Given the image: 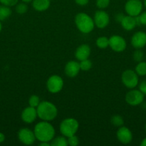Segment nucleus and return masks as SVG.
I'll return each instance as SVG.
<instances>
[{
    "label": "nucleus",
    "mask_w": 146,
    "mask_h": 146,
    "mask_svg": "<svg viewBox=\"0 0 146 146\" xmlns=\"http://www.w3.org/2000/svg\"><path fill=\"white\" fill-rule=\"evenodd\" d=\"M11 9L5 5L0 6V21H4L11 16Z\"/></svg>",
    "instance_id": "obj_20"
},
{
    "label": "nucleus",
    "mask_w": 146,
    "mask_h": 146,
    "mask_svg": "<svg viewBox=\"0 0 146 146\" xmlns=\"http://www.w3.org/2000/svg\"><path fill=\"white\" fill-rule=\"evenodd\" d=\"M139 90L144 94L146 95V79L143 80L139 84Z\"/></svg>",
    "instance_id": "obj_31"
},
{
    "label": "nucleus",
    "mask_w": 146,
    "mask_h": 146,
    "mask_svg": "<svg viewBox=\"0 0 146 146\" xmlns=\"http://www.w3.org/2000/svg\"><path fill=\"white\" fill-rule=\"evenodd\" d=\"M1 29H2V25H1V21H0V32H1Z\"/></svg>",
    "instance_id": "obj_39"
},
{
    "label": "nucleus",
    "mask_w": 146,
    "mask_h": 146,
    "mask_svg": "<svg viewBox=\"0 0 146 146\" xmlns=\"http://www.w3.org/2000/svg\"><path fill=\"white\" fill-rule=\"evenodd\" d=\"M109 46L115 52H123L126 49L127 42L120 35H113L109 38Z\"/></svg>",
    "instance_id": "obj_9"
},
{
    "label": "nucleus",
    "mask_w": 146,
    "mask_h": 146,
    "mask_svg": "<svg viewBox=\"0 0 146 146\" xmlns=\"http://www.w3.org/2000/svg\"><path fill=\"white\" fill-rule=\"evenodd\" d=\"M19 0H0V3L2 5L7 6V7H14V6L17 5L18 3Z\"/></svg>",
    "instance_id": "obj_30"
},
{
    "label": "nucleus",
    "mask_w": 146,
    "mask_h": 146,
    "mask_svg": "<svg viewBox=\"0 0 146 146\" xmlns=\"http://www.w3.org/2000/svg\"><path fill=\"white\" fill-rule=\"evenodd\" d=\"M32 7L37 11H44L50 7V0H33Z\"/></svg>",
    "instance_id": "obj_18"
},
{
    "label": "nucleus",
    "mask_w": 146,
    "mask_h": 146,
    "mask_svg": "<svg viewBox=\"0 0 146 146\" xmlns=\"http://www.w3.org/2000/svg\"><path fill=\"white\" fill-rule=\"evenodd\" d=\"M17 135H18L19 141L26 145H32L37 140L34 131H31L28 128H21L19 131Z\"/></svg>",
    "instance_id": "obj_10"
},
{
    "label": "nucleus",
    "mask_w": 146,
    "mask_h": 146,
    "mask_svg": "<svg viewBox=\"0 0 146 146\" xmlns=\"http://www.w3.org/2000/svg\"><path fill=\"white\" fill-rule=\"evenodd\" d=\"M80 124L74 118H67L63 120L60 124V133L66 138L74 135L78 131Z\"/></svg>",
    "instance_id": "obj_4"
},
{
    "label": "nucleus",
    "mask_w": 146,
    "mask_h": 146,
    "mask_svg": "<svg viewBox=\"0 0 146 146\" xmlns=\"http://www.w3.org/2000/svg\"><path fill=\"white\" fill-rule=\"evenodd\" d=\"M38 117L37 112V108L29 106L28 107L24 108L21 114V118L23 122L25 123L30 124L35 121Z\"/></svg>",
    "instance_id": "obj_13"
},
{
    "label": "nucleus",
    "mask_w": 146,
    "mask_h": 146,
    "mask_svg": "<svg viewBox=\"0 0 146 146\" xmlns=\"http://www.w3.org/2000/svg\"><path fill=\"white\" fill-rule=\"evenodd\" d=\"M93 20H94L95 27L98 29H102L106 28L110 24V19L109 14L105 11L100 9L94 13Z\"/></svg>",
    "instance_id": "obj_11"
},
{
    "label": "nucleus",
    "mask_w": 146,
    "mask_h": 146,
    "mask_svg": "<svg viewBox=\"0 0 146 146\" xmlns=\"http://www.w3.org/2000/svg\"><path fill=\"white\" fill-rule=\"evenodd\" d=\"M120 24H121V27H123V29L126 30V31H132L137 26L135 17L129 15L125 16L124 18L120 22Z\"/></svg>",
    "instance_id": "obj_17"
},
{
    "label": "nucleus",
    "mask_w": 146,
    "mask_h": 146,
    "mask_svg": "<svg viewBox=\"0 0 146 146\" xmlns=\"http://www.w3.org/2000/svg\"><path fill=\"white\" fill-rule=\"evenodd\" d=\"M143 4L140 0H128L125 4L126 14L131 17H137L142 13Z\"/></svg>",
    "instance_id": "obj_7"
},
{
    "label": "nucleus",
    "mask_w": 146,
    "mask_h": 146,
    "mask_svg": "<svg viewBox=\"0 0 146 146\" xmlns=\"http://www.w3.org/2000/svg\"><path fill=\"white\" fill-rule=\"evenodd\" d=\"M33 131L36 139L40 142L50 143L55 135V129L49 121H42L37 123Z\"/></svg>",
    "instance_id": "obj_1"
},
{
    "label": "nucleus",
    "mask_w": 146,
    "mask_h": 146,
    "mask_svg": "<svg viewBox=\"0 0 146 146\" xmlns=\"http://www.w3.org/2000/svg\"><path fill=\"white\" fill-rule=\"evenodd\" d=\"M135 71L140 76H146V61H140L137 63L135 66Z\"/></svg>",
    "instance_id": "obj_22"
},
{
    "label": "nucleus",
    "mask_w": 146,
    "mask_h": 146,
    "mask_svg": "<svg viewBox=\"0 0 146 146\" xmlns=\"http://www.w3.org/2000/svg\"><path fill=\"white\" fill-rule=\"evenodd\" d=\"M144 97L145 95L140 90L133 88L126 94L125 99L127 104L132 106H136L140 105L143 102Z\"/></svg>",
    "instance_id": "obj_8"
},
{
    "label": "nucleus",
    "mask_w": 146,
    "mask_h": 146,
    "mask_svg": "<svg viewBox=\"0 0 146 146\" xmlns=\"http://www.w3.org/2000/svg\"><path fill=\"white\" fill-rule=\"evenodd\" d=\"M4 140H5V135H4V133L0 132V143L4 142Z\"/></svg>",
    "instance_id": "obj_35"
},
{
    "label": "nucleus",
    "mask_w": 146,
    "mask_h": 146,
    "mask_svg": "<svg viewBox=\"0 0 146 146\" xmlns=\"http://www.w3.org/2000/svg\"><path fill=\"white\" fill-rule=\"evenodd\" d=\"M116 137L119 142L125 145L129 144L133 141V133L127 127L123 125L119 127V129L116 133Z\"/></svg>",
    "instance_id": "obj_12"
},
{
    "label": "nucleus",
    "mask_w": 146,
    "mask_h": 146,
    "mask_svg": "<svg viewBox=\"0 0 146 146\" xmlns=\"http://www.w3.org/2000/svg\"><path fill=\"white\" fill-rule=\"evenodd\" d=\"M133 59L135 62H140V61H143L145 58L144 53L142 50H140V48H137L135 51L133 53Z\"/></svg>",
    "instance_id": "obj_26"
},
{
    "label": "nucleus",
    "mask_w": 146,
    "mask_h": 146,
    "mask_svg": "<svg viewBox=\"0 0 146 146\" xmlns=\"http://www.w3.org/2000/svg\"><path fill=\"white\" fill-rule=\"evenodd\" d=\"M80 71V63L77 61H70L64 66V74L69 78H74Z\"/></svg>",
    "instance_id": "obj_15"
},
{
    "label": "nucleus",
    "mask_w": 146,
    "mask_h": 146,
    "mask_svg": "<svg viewBox=\"0 0 146 146\" xmlns=\"http://www.w3.org/2000/svg\"><path fill=\"white\" fill-rule=\"evenodd\" d=\"M110 0H96V6L100 9H104L110 5Z\"/></svg>",
    "instance_id": "obj_28"
},
{
    "label": "nucleus",
    "mask_w": 146,
    "mask_h": 146,
    "mask_svg": "<svg viewBox=\"0 0 146 146\" xmlns=\"http://www.w3.org/2000/svg\"><path fill=\"white\" fill-rule=\"evenodd\" d=\"M92 66V61L89 58L80 61V70H82V71H89V70L91 69Z\"/></svg>",
    "instance_id": "obj_24"
},
{
    "label": "nucleus",
    "mask_w": 146,
    "mask_h": 146,
    "mask_svg": "<svg viewBox=\"0 0 146 146\" xmlns=\"http://www.w3.org/2000/svg\"><path fill=\"white\" fill-rule=\"evenodd\" d=\"M50 145L52 146H67L68 145L67 143V138L62 135L61 136H57L52 140L50 143Z\"/></svg>",
    "instance_id": "obj_19"
},
{
    "label": "nucleus",
    "mask_w": 146,
    "mask_h": 146,
    "mask_svg": "<svg viewBox=\"0 0 146 146\" xmlns=\"http://www.w3.org/2000/svg\"><path fill=\"white\" fill-rule=\"evenodd\" d=\"M139 17V19H140V22L141 25L146 26V11L141 13Z\"/></svg>",
    "instance_id": "obj_32"
},
{
    "label": "nucleus",
    "mask_w": 146,
    "mask_h": 146,
    "mask_svg": "<svg viewBox=\"0 0 146 146\" xmlns=\"http://www.w3.org/2000/svg\"><path fill=\"white\" fill-rule=\"evenodd\" d=\"M47 91L51 94H57L62 90L64 80L60 76L52 75L48 78L46 84Z\"/></svg>",
    "instance_id": "obj_6"
},
{
    "label": "nucleus",
    "mask_w": 146,
    "mask_h": 146,
    "mask_svg": "<svg viewBox=\"0 0 146 146\" xmlns=\"http://www.w3.org/2000/svg\"><path fill=\"white\" fill-rule=\"evenodd\" d=\"M67 143H68V145L77 146L80 143V141H79L78 137L76 135H74L67 138Z\"/></svg>",
    "instance_id": "obj_29"
},
{
    "label": "nucleus",
    "mask_w": 146,
    "mask_h": 146,
    "mask_svg": "<svg viewBox=\"0 0 146 146\" xmlns=\"http://www.w3.org/2000/svg\"><path fill=\"white\" fill-rule=\"evenodd\" d=\"M40 146H49L50 145V143L49 142H40L39 144Z\"/></svg>",
    "instance_id": "obj_36"
},
{
    "label": "nucleus",
    "mask_w": 146,
    "mask_h": 146,
    "mask_svg": "<svg viewBox=\"0 0 146 146\" xmlns=\"http://www.w3.org/2000/svg\"><path fill=\"white\" fill-rule=\"evenodd\" d=\"M125 14L123 13L120 12V13H117V14H115V21H117V23H120L121 21L123 20V19L125 17Z\"/></svg>",
    "instance_id": "obj_33"
},
{
    "label": "nucleus",
    "mask_w": 146,
    "mask_h": 146,
    "mask_svg": "<svg viewBox=\"0 0 146 146\" xmlns=\"http://www.w3.org/2000/svg\"><path fill=\"white\" fill-rule=\"evenodd\" d=\"M140 145L141 146H146V138H145L143 141L140 143Z\"/></svg>",
    "instance_id": "obj_37"
},
{
    "label": "nucleus",
    "mask_w": 146,
    "mask_h": 146,
    "mask_svg": "<svg viewBox=\"0 0 146 146\" xmlns=\"http://www.w3.org/2000/svg\"><path fill=\"white\" fill-rule=\"evenodd\" d=\"M36 108L38 118L42 121L50 122L55 119L58 114V110L56 106L48 101H41Z\"/></svg>",
    "instance_id": "obj_2"
},
{
    "label": "nucleus",
    "mask_w": 146,
    "mask_h": 146,
    "mask_svg": "<svg viewBox=\"0 0 146 146\" xmlns=\"http://www.w3.org/2000/svg\"><path fill=\"white\" fill-rule=\"evenodd\" d=\"M112 125H113L115 127H121L124 124V120L123 117L120 115H114L111 117L110 119Z\"/></svg>",
    "instance_id": "obj_23"
},
{
    "label": "nucleus",
    "mask_w": 146,
    "mask_h": 146,
    "mask_svg": "<svg viewBox=\"0 0 146 146\" xmlns=\"http://www.w3.org/2000/svg\"><path fill=\"white\" fill-rule=\"evenodd\" d=\"M28 9L29 8L27 3H24L21 1V3H19V4L17 3V5H16L15 10L17 11V13H18L19 14H24L27 12Z\"/></svg>",
    "instance_id": "obj_25"
},
{
    "label": "nucleus",
    "mask_w": 146,
    "mask_h": 146,
    "mask_svg": "<svg viewBox=\"0 0 146 146\" xmlns=\"http://www.w3.org/2000/svg\"><path fill=\"white\" fill-rule=\"evenodd\" d=\"M145 132H146V124H145Z\"/></svg>",
    "instance_id": "obj_41"
},
{
    "label": "nucleus",
    "mask_w": 146,
    "mask_h": 146,
    "mask_svg": "<svg viewBox=\"0 0 146 146\" xmlns=\"http://www.w3.org/2000/svg\"><path fill=\"white\" fill-rule=\"evenodd\" d=\"M41 101H40V98L37 95H31V96L29 98V106L31 107H34V108H37L39 106V104H40Z\"/></svg>",
    "instance_id": "obj_27"
},
{
    "label": "nucleus",
    "mask_w": 146,
    "mask_h": 146,
    "mask_svg": "<svg viewBox=\"0 0 146 146\" xmlns=\"http://www.w3.org/2000/svg\"><path fill=\"white\" fill-rule=\"evenodd\" d=\"M139 76L135 71L131 69H127L122 74V83L126 88L129 89L135 88L139 84Z\"/></svg>",
    "instance_id": "obj_5"
},
{
    "label": "nucleus",
    "mask_w": 146,
    "mask_h": 146,
    "mask_svg": "<svg viewBox=\"0 0 146 146\" xmlns=\"http://www.w3.org/2000/svg\"><path fill=\"white\" fill-rule=\"evenodd\" d=\"M91 54V48L87 44H82L79 46L75 51V58L77 61H82V60L87 59L90 57Z\"/></svg>",
    "instance_id": "obj_16"
},
{
    "label": "nucleus",
    "mask_w": 146,
    "mask_h": 146,
    "mask_svg": "<svg viewBox=\"0 0 146 146\" xmlns=\"http://www.w3.org/2000/svg\"><path fill=\"white\" fill-rule=\"evenodd\" d=\"M21 1H22V2H24V3H29V2H31V1H32L33 0H21Z\"/></svg>",
    "instance_id": "obj_38"
},
{
    "label": "nucleus",
    "mask_w": 146,
    "mask_h": 146,
    "mask_svg": "<svg viewBox=\"0 0 146 146\" xmlns=\"http://www.w3.org/2000/svg\"><path fill=\"white\" fill-rule=\"evenodd\" d=\"M96 45L101 49H104L109 46V38L104 36L98 37L96 40Z\"/></svg>",
    "instance_id": "obj_21"
},
{
    "label": "nucleus",
    "mask_w": 146,
    "mask_h": 146,
    "mask_svg": "<svg viewBox=\"0 0 146 146\" xmlns=\"http://www.w3.org/2000/svg\"><path fill=\"white\" fill-rule=\"evenodd\" d=\"M90 0H74L75 3L80 6H86L89 3Z\"/></svg>",
    "instance_id": "obj_34"
},
{
    "label": "nucleus",
    "mask_w": 146,
    "mask_h": 146,
    "mask_svg": "<svg viewBox=\"0 0 146 146\" xmlns=\"http://www.w3.org/2000/svg\"><path fill=\"white\" fill-rule=\"evenodd\" d=\"M143 4H144L145 7H146V0H143Z\"/></svg>",
    "instance_id": "obj_40"
},
{
    "label": "nucleus",
    "mask_w": 146,
    "mask_h": 146,
    "mask_svg": "<svg viewBox=\"0 0 146 146\" xmlns=\"http://www.w3.org/2000/svg\"><path fill=\"white\" fill-rule=\"evenodd\" d=\"M74 23L77 29L82 34L92 32L95 27L93 19L84 12L77 14L74 17Z\"/></svg>",
    "instance_id": "obj_3"
},
{
    "label": "nucleus",
    "mask_w": 146,
    "mask_h": 146,
    "mask_svg": "<svg viewBox=\"0 0 146 146\" xmlns=\"http://www.w3.org/2000/svg\"><path fill=\"white\" fill-rule=\"evenodd\" d=\"M131 44L135 49L143 48L146 45V33L143 31H137L131 38Z\"/></svg>",
    "instance_id": "obj_14"
}]
</instances>
